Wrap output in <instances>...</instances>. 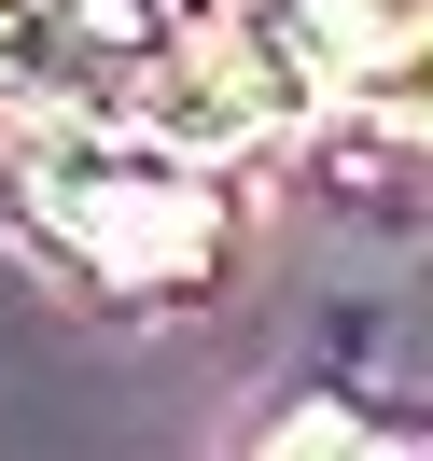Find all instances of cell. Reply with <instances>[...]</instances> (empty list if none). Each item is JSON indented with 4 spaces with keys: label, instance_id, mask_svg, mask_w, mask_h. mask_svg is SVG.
Masks as SVG:
<instances>
[{
    "label": "cell",
    "instance_id": "cell-1",
    "mask_svg": "<svg viewBox=\"0 0 433 461\" xmlns=\"http://www.w3.org/2000/svg\"><path fill=\"white\" fill-rule=\"evenodd\" d=\"M29 224L113 294H196L224 252V196L168 126H42L29 140Z\"/></svg>",
    "mask_w": 433,
    "mask_h": 461
},
{
    "label": "cell",
    "instance_id": "cell-4",
    "mask_svg": "<svg viewBox=\"0 0 433 461\" xmlns=\"http://www.w3.org/2000/svg\"><path fill=\"white\" fill-rule=\"evenodd\" d=\"M349 85H364V113H377V126L433 140V14H419V0H405L392 29H377L364 57H349Z\"/></svg>",
    "mask_w": 433,
    "mask_h": 461
},
{
    "label": "cell",
    "instance_id": "cell-3",
    "mask_svg": "<svg viewBox=\"0 0 433 461\" xmlns=\"http://www.w3.org/2000/svg\"><path fill=\"white\" fill-rule=\"evenodd\" d=\"M140 0H0V113H98L113 85H140Z\"/></svg>",
    "mask_w": 433,
    "mask_h": 461
},
{
    "label": "cell",
    "instance_id": "cell-2",
    "mask_svg": "<svg viewBox=\"0 0 433 461\" xmlns=\"http://www.w3.org/2000/svg\"><path fill=\"white\" fill-rule=\"evenodd\" d=\"M308 98H321V85H308L266 29H238V14H224V29H196V42H154V57H140V113L168 126L182 154H238V140H266L280 113H308Z\"/></svg>",
    "mask_w": 433,
    "mask_h": 461
},
{
    "label": "cell",
    "instance_id": "cell-6",
    "mask_svg": "<svg viewBox=\"0 0 433 461\" xmlns=\"http://www.w3.org/2000/svg\"><path fill=\"white\" fill-rule=\"evenodd\" d=\"M224 14H280V0H224Z\"/></svg>",
    "mask_w": 433,
    "mask_h": 461
},
{
    "label": "cell",
    "instance_id": "cell-7",
    "mask_svg": "<svg viewBox=\"0 0 433 461\" xmlns=\"http://www.w3.org/2000/svg\"><path fill=\"white\" fill-rule=\"evenodd\" d=\"M392 14H405V0H377V29H392Z\"/></svg>",
    "mask_w": 433,
    "mask_h": 461
},
{
    "label": "cell",
    "instance_id": "cell-5",
    "mask_svg": "<svg viewBox=\"0 0 433 461\" xmlns=\"http://www.w3.org/2000/svg\"><path fill=\"white\" fill-rule=\"evenodd\" d=\"M266 447L293 461V447H405V433H377V420H349V405H293V420L266 433Z\"/></svg>",
    "mask_w": 433,
    "mask_h": 461
}]
</instances>
